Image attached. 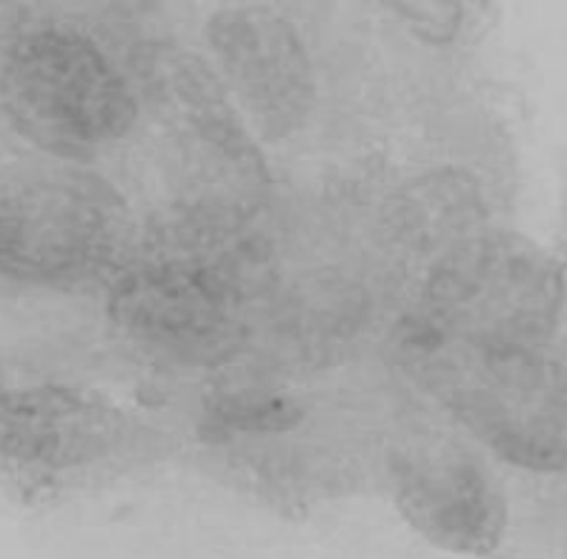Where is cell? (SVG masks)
<instances>
[{
	"mask_svg": "<svg viewBox=\"0 0 567 559\" xmlns=\"http://www.w3.org/2000/svg\"><path fill=\"white\" fill-rule=\"evenodd\" d=\"M269 279V253L247 226L168 214L134 239L111 277L109 317L141 352L216 366L247 344L251 304Z\"/></svg>",
	"mask_w": 567,
	"mask_h": 559,
	"instance_id": "cell-1",
	"label": "cell"
},
{
	"mask_svg": "<svg viewBox=\"0 0 567 559\" xmlns=\"http://www.w3.org/2000/svg\"><path fill=\"white\" fill-rule=\"evenodd\" d=\"M550 346L444 334L412 319L402 356L417 382L497 457L565 469V376Z\"/></svg>",
	"mask_w": 567,
	"mask_h": 559,
	"instance_id": "cell-2",
	"label": "cell"
},
{
	"mask_svg": "<svg viewBox=\"0 0 567 559\" xmlns=\"http://www.w3.org/2000/svg\"><path fill=\"white\" fill-rule=\"evenodd\" d=\"M166 434L63 384H0V485L28 505L118 479L166 454Z\"/></svg>",
	"mask_w": 567,
	"mask_h": 559,
	"instance_id": "cell-3",
	"label": "cell"
},
{
	"mask_svg": "<svg viewBox=\"0 0 567 559\" xmlns=\"http://www.w3.org/2000/svg\"><path fill=\"white\" fill-rule=\"evenodd\" d=\"M136 239L116 188L69 166L0 170V279L35 289L111 281Z\"/></svg>",
	"mask_w": 567,
	"mask_h": 559,
	"instance_id": "cell-4",
	"label": "cell"
},
{
	"mask_svg": "<svg viewBox=\"0 0 567 559\" xmlns=\"http://www.w3.org/2000/svg\"><path fill=\"white\" fill-rule=\"evenodd\" d=\"M144 69L148 101L178 156L174 214L247 226L267 204L271 178L219 75L176 45L151 49Z\"/></svg>",
	"mask_w": 567,
	"mask_h": 559,
	"instance_id": "cell-5",
	"label": "cell"
},
{
	"mask_svg": "<svg viewBox=\"0 0 567 559\" xmlns=\"http://www.w3.org/2000/svg\"><path fill=\"white\" fill-rule=\"evenodd\" d=\"M0 108L28 144L65 161L103 154L138 116L134 91L109 55L61 28L11 43L0 65Z\"/></svg>",
	"mask_w": 567,
	"mask_h": 559,
	"instance_id": "cell-6",
	"label": "cell"
},
{
	"mask_svg": "<svg viewBox=\"0 0 567 559\" xmlns=\"http://www.w3.org/2000/svg\"><path fill=\"white\" fill-rule=\"evenodd\" d=\"M417 319L444 334L550 346L563 269L517 236L480 231L432 261Z\"/></svg>",
	"mask_w": 567,
	"mask_h": 559,
	"instance_id": "cell-7",
	"label": "cell"
},
{
	"mask_svg": "<svg viewBox=\"0 0 567 559\" xmlns=\"http://www.w3.org/2000/svg\"><path fill=\"white\" fill-rule=\"evenodd\" d=\"M386 469L396 509L434 547L487 557L503 545L505 491L470 442L420 424L392 442Z\"/></svg>",
	"mask_w": 567,
	"mask_h": 559,
	"instance_id": "cell-8",
	"label": "cell"
},
{
	"mask_svg": "<svg viewBox=\"0 0 567 559\" xmlns=\"http://www.w3.org/2000/svg\"><path fill=\"white\" fill-rule=\"evenodd\" d=\"M206 43L226 93L269 141L295 136L317 101V81L299 33L259 6H234L206 23Z\"/></svg>",
	"mask_w": 567,
	"mask_h": 559,
	"instance_id": "cell-9",
	"label": "cell"
},
{
	"mask_svg": "<svg viewBox=\"0 0 567 559\" xmlns=\"http://www.w3.org/2000/svg\"><path fill=\"white\" fill-rule=\"evenodd\" d=\"M384 216L402 246L442 256L482 231L485 206L470 176L437 170L396 191Z\"/></svg>",
	"mask_w": 567,
	"mask_h": 559,
	"instance_id": "cell-10",
	"label": "cell"
},
{
	"mask_svg": "<svg viewBox=\"0 0 567 559\" xmlns=\"http://www.w3.org/2000/svg\"><path fill=\"white\" fill-rule=\"evenodd\" d=\"M408 31L427 45H450L465 23V0H384Z\"/></svg>",
	"mask_w": 567,
	"mask_h": 559,
	"instance_id": "cell-11",
	"label": "cell"
}]
</instances>
